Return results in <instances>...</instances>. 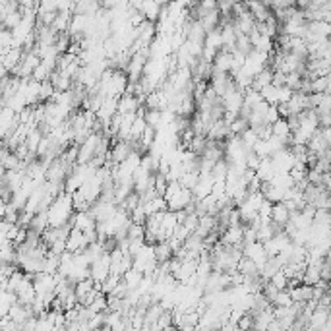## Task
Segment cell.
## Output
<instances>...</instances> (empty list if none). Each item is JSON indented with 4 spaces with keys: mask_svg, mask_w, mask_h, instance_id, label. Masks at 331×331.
<instances>
[{
    "mask_svg": "<svg viewBox=\"0 0 331 331\" xmlns=\"http://www.w3.org/2000/svg\"><path fill=\"white\" fill-rule=\"evenodd\" d=\"M86 246H88V240H86L84 232L76 229V227H72L66 236V250L72 252V254H79V252H84Z\"/></svg>",
    "mask_w": 331,
    "mask_h": 331,
    "instance_id": "1",
    "label": "cell"
},
{
    "mask_svg": "<svg viewBox=\"0 0 331 331\" xmlns=\"http://www.w3.org/2000/svg\"><path fill=\"white\" fill-rule=\"evenodd\" d=\"M190 199H192V190L190 188H180L175 196H171V198L167 199V210L169 211L184 210Z\"/></svg>",
    "mask_w": 331,
    "mask_h": 331,
    "instance_id": "2",
    "label": "cell"
},
{
    "mask_svg": "<svg viewBox=\"0 0 331 331\" xmlns=\"http://www.w3.org/2000/svg\"><path fill=\"white\" fill-rule=\"evenodd\" d=\"M244 4H246V8L252 14V18L256 22H265L271 16V8L265 6L264 2H260V0H246Z\"/></svg>",
    "mask_w": 331,
    "mask_h": 331,
    "instance_id": "3",
    "label": "cell"
},
{
    "mask_svg": "<svg viewBox=\"0 0 331 331\" xmlns=\"http://www.w3.org/2000/svg\"><path fill=\"white\" fill-rule=\"evenodd\" d=\"M254 173L262 182H269L273 178V175L277 173L271 157H262V161H260V165H258V169H256Z\"/></svg>",
    "mask_w": 331,
    "mask_h": 331,
    "instance_id": "4",
    "label": "cell"
},
{
    "mask_svg": "<svg viewBox=\"0 0 331 331\" xmlns=\"http://www.w3.org/2000/svg\"><path fill=\"white\" fill-rule=\"evenodd\" d=\"M221 244H242V225H234V227H225V231L221 232Z\"/></svg>",
    "mask_w": 331,
    "mask_h": 331,
    "instance_id": "5",
    "label": "cell"
},
{
    "mask_svg": "<svg viewBox=\"0 0 331 331\" xmlns=\"http://www.w3.org/2000/svg\"><path fill=\"white\" fill-rule=\"evenodd\" d=\"M153 252H155L157 264H159V262H167V260L173 258V248H171L169 240H161V242L153 244Z\"/></svg>",
    "mask_w": 331,
    "mask_h": 331,
    "instance_id": "6",
    "label": "cell"
},
{
    "mask_svg": "<svg viewBox=\"0 0 331 331\" xmlns=\"http://www.w3.org/2000/svg\"><path fill=\"white\" fill-rule=\"evenodd\" d=\"M271 221L273 223H279V225H285L288 221V210L283 201H275L271 205Z\"/></svg>",
    "mask_w": 331,
    "mask_h": 331,
    "instance_id": "7",
    "label": "cell"
},
{
    "mask_svg": "<svg viewBox=\"0 0 331 331\" xmlns=\"http://www.w3.org/2000/svg\"><path fill=\"white\" fill-rule=\"evenodd\" d=\"M144 205L145 215H151V213H157V211H165L167 210V199L163 196H155L149 201L142 203Z\"/></svg>",
    "mask_w": 331,
    "mask_h": 331,
    "instance_id": "8",
    "label": "cell"
},
{
    "mask_svg": "<svg viewBox=\"0 0 331 331\" xmlns=\"http://www.w3.org/2000/svg\"><path fill=\"white\" fill-rule=\"evenodd\" d=\"M142 277H144V273H142V271H138L136 267H130V269H126V271L122 273V279L126 281L128 288L138 287V285H140V281H142Z\"/></svg>",
    "mask_w": 331,
    "mask_h": 331,
    "instance_id": "9",
    "label": "cell"
},
{
    "mask_svg": "<svg viewBox=\"0 0 331 331\" xmlns=\"http://www.w3.org/2000/svg\"><path fill=\"white\" fill-rule=\"evenodd\" d=\"M320 267L318 265H306L304 273H302V281L300 283H306V285H316L320 281Z\"/></svg>",
    "mask_w": 331,
    "mask_h": 331,
    "instance_id": "10",
    "label": "cell"
},
{
    "mask_svg": "<svg viewBox=\"0 0 331 331\" xmlns=\"http://www.w3.org/2000/svg\"><path fill=\"white\" fill-rule=\"evenodd\" d=\"M145 236V227L142 223H128V231H126V238L130 240H144Z\"/></svg>",
    "mask_w": 331,
    "mask_h": 331,
    "instance_id": "11",
    "label": "cell"
},
{
    "mask_svg": "<svg viewBox=\"0 0 331 331\" xmlns=\"http://www.w3.org/2000/svg\"><path fill=\"white\" fill-rule=\"evenodd\" d=\"M205 144H208V138L205 136H196L194 134V138L188 144V151H192L194 155H201L203 149H205Z\"/></svg>",
    "mask_w": 331,
    "mask_h": 331,
    "instance_id": "12",
    "label": "cell"
},
{
    "mask_svg": "<svg viewBox=\"0 0 331 331\" xmlns=\"http://www.w3.org/2000/svg\"><path fill=\"white\" fill-rule=\"evenodd\" d=\"M331 86V77L329 76H318L312 79V93L318 91V93H329Z\"/></svg>",
    "mask_w": 331,
    "mask_h": 331,
    "instance_id": "13",
    "label": "cell"
},
{
    "mask_svg": "<svg viewBox=\"0 0 331 331\" xmlns=\"http://www.w3.org/2000/svg\"><path fill=\"white\" fill-rule=\"evenodd\" d=\"M271 132H273V136H279V138H287V136H291V128H288L287 124V118H277L273 124H271Z\"/></svg>",
    "mask_w": 331,
    "mask_h": 331,
    "instance_id": "14",
    "label": "cell"
},
{
    "mask_svg": "<svg viewBox=\"0 0 331 331\" xmlns=\"http://www.w3.org/2000/svg\"><path fill=\"white\" fill-rule=\"evenodd\" d=\"M277 93H279V88H275L273 84H267L265 88L260 89L262 99H264L265 103H269V105H277Z\"/></svg>",
    "mask_w": 331,
    "mask_h": 331,
    "instance_id": "15",
    "label": "cell"
},
{
    "mask_svg": "<svg viewBox=\"0 0 331 331\" xmlns=\"http://www.w3.org/2000/svg\"><path fill=\"white\" fill-rule=\"evenodd\" d=\"M246 128H250V124H248V118H244V116H236V118L229 124V130H231L232 136H240Z\"/></svg>",
    "mask_w": 331,
    "mask_h": 331,
    "instance_id": "16",
    "label": "cell"
},
{
    "mask_svg": "<svg viewBox=\"0 0 331 331\" xmlns=\"http://www.w3.org/2000/svg\"><path fill=\"white\" fill-rule=\"evenodd\" d=\"M144 118H145V124H147V126L157 128V126L161 124V110L159 109H145Z\"/></svg>",
    "mask_w": 331,
    "mask_h": 331,
    "instance_id": "17",
    "label": "cell"
},
{
    "mask_svg": "<svg viewBox=\"0 0 331 331\" xmlns=\"http://www.w3.org/2000/svg\"><path fill=\"white\" fill-rule=\"evenodd\" d=\"M89 308L93 310V312H95V314H97V312H103V310H107V295H105V293H97V295H95V298H93V300H91V302H89L88 304Z\"/></svg>",
    "mask_w": 331,
    "mask_h": 331,
    "instance_id": "18",
    "label": "cell"
},
{
    "mask_svg": "<svg viewBox=\"0 0 331 331\" xmlns=\"http://www.w3.org/2000/svg\"><path fill=\"white\" fill-rule=\"evenodd\" d=\"M267 281H271V283H273V285H275V287L279 288V291H283V288H287V281H288V277L285 275V273H283L281 269H277L275 273H273V275L269 277Z\"/></svg>",
    "mask_w": 331,
    "mask_h": 331,
    "instance_id": "19",
    "label": "cell"
},
{
    "mask_svg": "<svg viewBox=\"0 0 331 331\" xmlns=\"http://www.w3.org/2000/svg\"><path fill=\"white\" fill-rule=\"evenodd\" d=\"M293 93H295V89H291L288 86H281L279 93H277V103H287L293 97Z\"/></svg>",
    "mask_w": 331,
    "mask_h": 331,
    "instance_id": "20",
    "label": "cell"
},
{
    "mask_svg": "<svg viewBox=\"0 0 331 331\" xmlns=\"http://www.w3.org/2000/svg\"><path fill=\"white\" fill-rule=\"evenodd\" d=\"M297 0H273L271 8H277V10H287V8H297L295 6Z\"/></svg>",
    "mask_w": 331,
    "mask_h": 331,
    "instance_id": "21",
    "label": "cell"
},
{
    "mask_svg": "<svg viewBox=\"0 0 331 331\" xmlns=\"http://www.w3.org/2000/svg\"><path fill=\"white\" fill-rule=\"evenodd\" d=\"M4 76H8V70H6V66L0 62V79H2Z\"/></svg>",
    "mask_w": 331,
    "mask_h": 331,
    "instance_id": "22",
    "label": "cell"
},
{
    "mask_svg": "<svg viewBox=\"0 0 331 331\" xmlns=\"http://www.w3.org/2000/svg\"><path fill=\"white\" fill-rule=\"evenodd\" d=\"M260 2H264L265 6H269V8H271V4H273V0H260Z\"/></svg>",
    "mask_w": 331,
    "mask_h": 331,
    "instance_id": "23",
    "label": "cell"
}]
</instances>
